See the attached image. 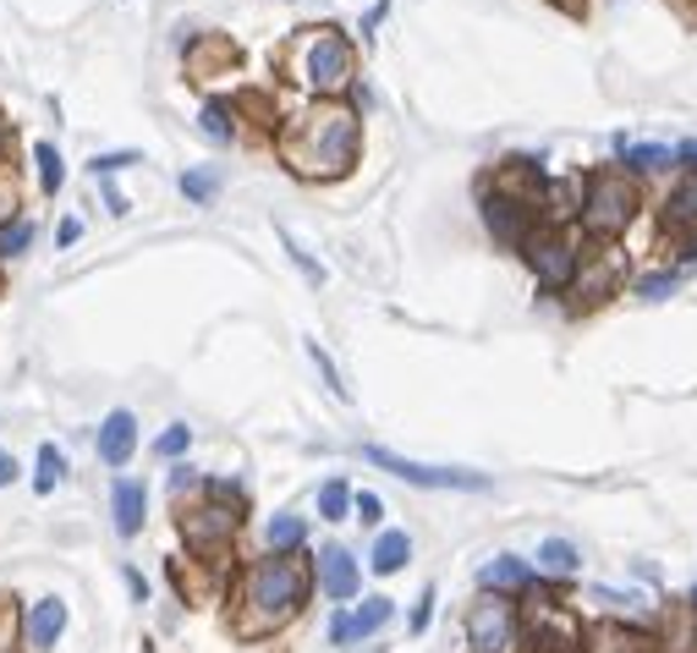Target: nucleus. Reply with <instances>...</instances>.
Returning <instances> with one entry per match:
<instances>
[{
    "label": "nucleus",
    "mask_w": 697,
    "mask_h": 653,
    "mask_svg": "<svg viewBox=\"0 0 697 653\" xmlns=\"http://www.w3.org/2000/svg\"><path fill=\"white\" fill-rule=\"evenodd\" d=\"M313 555H264V561H247L236 572V588H231V632L242 643H269L280 638L313 599Z\"/></svg>",
    "instance_id": "obj_1"
},
{
    "label": "nucleus",
    "mask_w": 697,
    "mask_h": 653,
    "mask_svg": "<svg viewBox=\"0 0 697 653\" xmlns=\"http://www.w3.org/2000/svg\"><path fill=\"white\" fill-rule=\"evenodd\" d=\"M357 143H363V132H357V115L346 110V104H319V110H308L286 137H280V154H286V165L297 170V176H346L352 170V159H357Z\"/></svg>",
    "instance_id": "obj_2"
},
{
    "label": "nucleus",
    "mask_w": 697,
    "mask_h": 653,
    "mask_svg": "<svg viewBox=\"0 0 697 653\" xmlns=\"http://www.w3.org/2000/svg\"><path fill=\"white\" fill-rule=\"evenodd\" d=\"M638 209H643V198H638V181L627 170H594L583 181V225H588V236L616 242L638 220Z\"/></svg>",
    "instance_id": "obj_3"
},
{
    "label": "nucleus",
    "mask_w": 697,
    "mask_h": 653,
    "mask_svg": "<svg viewBox=\"0 0 697 653\" xmlns=\"http://www.w3.org/2000/svg\"><path fill=\"white\" fill-rule=\"evenodd\" d=\"M583 643H588V627L539 577V588L528 594V610H522V649L528 653H583Z\"/></svg>",
    "instance_id": "obj_4"
},
{
    "label": "nucleus",
    "mask_w": 697,
    "mask_h": 653,
    "mask_svg": "<svg viewBox=\"0 0 697 653\" xmlns=\"http://www.w3.org/2000/svg\"><path fill=\"white\" fill-rule=\"evenodd\" d=\"M291 60H297V77H302L313 93H346V88H352V44H346V33H335V27H308V33L297 38Z\"/></svg>",
    "instance_id": "obj_5"
},
{
    "label": "nucleus",
    "mask_w": 697,
    "mask_h": 653,
    "mask_svg": "<svg viewBox=\"0 0 697 653\" xmlns=\"http://www.w3.org/2000/svg\"><path fill=\"white\" fill-rule=\"evenodd\" d=\"M467 653H528L522 649V605L506 594H478L462 616Z\"/></svg>",
    "instance_id": "obj_6"
},
{
    "label": "nucleus",
    "mask_w": 697,
    "mask_h": 653,
    "mask_svg": "<svg viewBox=\"0 0 697 653\" xmlns=\"http://www.w3.org/2000/svg\"><path fill=\"white\" fill-rule=\"evenodd\" d=\"M522 258H528V269H533L539 291H550V297H566V291L577 286L583 247H577V236H572V231H561V225H539V231L528 236Z\"/></svg>",
    "instance_id": "obj_7"
},
{
    "label": "nucleus",
    "mask_w": 697,
    "mask_h": 653,
    "mask_svg": "<svg viewBox=\"0 0 697 653\" xmlns=\"http://www.w3.org/2000/svg\"><path fill=\"white\" fill-rule=\"evenodd\" d=\"M363 462L412 484V489H456V495H484L489 489V473H473V467H434V462H412V456H396L385 445H363Z\"/></svg>",
    "instance_id": "obj_8"
},
{
    "label": "nucleus",
    "mask_w": 697,
    "mask_h": 653,
    "mask_svg": "<svg viewBox=\"0 0 697 653\" xmlns=\"http://www.w3.org/2000/svg\"><path fill=\"white\" fill-rule=\"evenodd\" d=\"M176 533H181V544H187L198 561H214V555H225V550L236 544V533H242V506H220V500L187 506V511L176 517Z\"/></svg>",
    "instance_id": "obj_9"
},
{
    "label": "nucleus",
    "mask_w": 697,
    "mask_h": 653,
    "mask_svg": "<svg viewBox=\"0 0 697 653\" xmlns=\"http://www.w3.org/2000/svg\"><path fill=\"white\" fill-rule=\"evenodd\" d=\"M313 583H319V594L330 605H352L363 594V566H357V555L346 544H324L313 555Z\"/></svg>",
    "instance_id": "obj_10"
},
{
    "label": "nucleus",
    "mask_w": 697,
    "mask_h": 653,
    "mask_svg": "<svg viewBox=\"0 0 697 653\" xmlns=\"http://www.w3.org/2000/svg\"><path fill=\"white\" fill-rule=\"evenodd\" d=\"M484 225L495 231L500 247H528V236L539 231V209L522 203V198H506V192H484Z\"/></svg>",
    "instance_id": "obj_11"
},
{
    "label": "nucleus",
    "mask_w": 697,
    "mask_h": 653,
    "mask_svg": "<svg viewBox=\"0 0 697 653\" xmlns=\"http://www.w3.org/2000/svg\"><path fill=\"white\" fill-rule=\"evenodd\" d=\"M583 653H665V638L649 632V627H638V621L605 616V621H588Z\"/></svg>",
    "instance_id": "obj_12"
},
{
    "label": "nucleus",
    "mask_w": 697,
    "mask_h": 653,
    "mask_svg": "<svg viewBox=\"0 0 697 653\" xmlns=\"http://www.w3.org/2000/svg\"><path fill=\"white\" fill-rule=\"evenodd\" d=\"M621 258L616 253H583V269H577V286L566 297H577V308H599L621 291Z\"/></svg>",
    "instance_id": "obj_13"
},
{
    "label": "nucleus",
    "mask_w": 697,
    "mask_h": 653,
    "mask_svg": "<svg viewBox=\"0 0 697 653\" xmlns=\"http://www.w3.org/2000/svg\"><path fill=\"white\" fill-rule=\"evenodd\" d=\"M533 588H539V572H533V561H522V555H495V561H484V572H478V594L528 599Z\"/></svg>",
    "instance_id": "obj_14"
},
{
    "label": "nucleus",
    "mask_w": 697,
    "mask_h": 653,
    "mask_svg": "<svg viewBox=\"0 0 697 653\" xmlns=\"http://www.w3.org/2000/svg\"><path fill=\"white\" fill-rule=\"evenodd\" d=\"M132 451H137V418H132L126 407H115V412L99 423V434H93V456H99L110 473H121V467L132 462Z\"/></svg>",
    "instance_id": "obj_15"
},
{
    "label": "nucleus",
    "mask_w": 697,
    "mask_h": 653,
    "mask_svg": "<svg viewBox=\"0 0 697 653\" xmlns=\"http://www.w3.org/2000/svg\"><path fill=\"white\" fill-rule=\"evenodd\" d=\"M60 638H66V605L55 594L33 599L27 616H22V643H27V653H55Z\"/></svg>",
    "instance_id": "obj_16"
},
{
    "label": "nucleus",
    "mask_w": 697,
    "mask_h": 653,
    "mask_svg": "<svg viewBox=\"0 0 697 653\" xmlns=\"http://www.w3.org/2000/svg\"><path fill=\"white\" fill-rule=\"evenodd\" d=\"M110 517H115L121 539H137L143 522H148V484L143 478H115L110 484Z\"/></svg>",
    "instance_id": "obj_17"
},
{
    "label": "nucleus",
    "mask_w": 697,
    "mask_h": 653,
    "mask_svg": "<svg viewBox=\"0 0 697 653\" xmlns=\"http://www.w3.org/2000/svg\"><path fill=\"white\" fill-rule=\"evenodd\" d=\"M412 566V533L407 528H385L379 539H374V550H368V572L374 577H396V572H407Z\"/></svg>",
    "instance_id": "obj_18"
},
{
    "label": "nucleus",
    "mask_w": 697,
    "mask_h": 653,
    "mask_svg": "<svg viewBox=\"0 0 697 653\" xmlns=\"http://www.w3.org/2000/svg\"><path fill=\"white\" fill-rule=\"evenodd\" d=\"M533 572H539L544 583H572V577L583 572V550H577L572 539H544L539 555H533Z\"/></svg>",
    "instance_id": "obj_19"
},
{
    "label": "nucleus",
    "mask_w": 697,
    "mask_h": 653,
    "mask_svg": "<svg viewBox=\"0 0 697 653\" xmlns=\"http://www.w3.org/2000/svg\"><path fill=\"white\" fill-rule=\"evenodd\" d=\"M302 544H308V517L275 511L264 522V555H302Z\"/></svg>",
    "instance_id": "obj_20"
},
{
    "label": "nucleus",
    "mask_w": 697,
    "mask_h": 653,
    "mask_svg": "<svg viewBox=\"0 0 697 653\" xmlns=\"http://www.w3.org/2000/svg\"><path fill=\"white\" fill-rule=\"evenodd\" d=\"M665 231L697 236V170H687V176L676 181V192L665 198Z\"/></svg>",
    "instance_id": "obj_21"
},
{
    "label": "nucleus",
    "mask_w": 697,
    "mask_h": 653,
    "mask_svg": "<svg viewBox=\"0 0 697 653\" xmlns=\"http://www.w3.org/2000/svg\"><path fill=\"white\" fill-rule=\"evenodd\" d=\"M396 621V599H385V594H368L357 610H352V643H374L385 627Z\"/></svg>",
    "instance_id": "obj_22"
},
{
    "label": "nucleus",
    "mask_w": 697,
    "mask_h": 653,
    "mask_svg": "<svg viewBox=\"0 0 697 653\" xmlns=\"http://www.w3.org/2000/svg\"><path fill=\"white\" fill-rule=\"evenodd\" d=\"M682 154L665 148V143H621V165L638 170V176H654V170H671Z\"/></svg>",
    "instance_id": "obj_23"
},
{
    "label": "nucleus",
    "mask_w": 697,
    "mask_h": 653,
    "mask_svg": "<svg viewBox=\"0 0 697 653\" xmlns=\"http://www.w3.org/2000/svg\"><path fill=\"white\" fill-rule=\"evenodd\" d=\"M352 500H357V489H346V478H324L319 484V522H346Z\"/></svg>",
    "instance_id": "obj_24"
},
{
    "label": "nucleus",
    "mask_w": 697,
    "mask_h": 653,
    "mask_svg": "<svg viewBox=\"0 0 697 653\" xmlns=\"http://www.w3.org/2000/svg\"><path fill=\"white\" fill-rule=\"evenodd\" d=\"M198 132H203L209 143H231V137H236V115H231V104L209 99V104H203V115H198Z\"/></svg>",
    "instance_id": "obj_25"
},
{
    "label": "nucleus",
    "mask_w": 697,
    "mask_h": 653,
    "mask_svg": "<svg viewBox=\"0 0 697 653\" xmlns=\"http://www.w3.org/2000/svg\"><path fill=\"white\" fill-rule=\"evenodd\" d=\"M308 357H313V368H319V379H324V390L335 396V401H352V390H346V379H341V368H335V357L319 346V341H308Z\"/></svg>",
    "instance_id": "obj_26"
},
{
    "label": "nucleus",
    "mask_w": 697,
    "mask_h": 653,
    "mask_svg": "<svg viewBox=\"0 0 697 653\" xmlns=\"http://www.w3.org/2000/svg\"><path fill=\"white\" fill-rule=\"evenodd\" d=\"M33 159H38V181H44V192H60V181H66V159H60V148H55V143H38Z\"/></svg>",
    "instance_id": "obj_27"
},
{
    "label": "nucleus",
    "mask_w": 697,
    "mask_h": 653,
    "mask_svg": "<svg viewBox=\"0 0 697 653\" xmlns=\"http://www.w3.org/2000/svg\"><path fill=\"white\" fill-rule=\"evenodd\" d=\"M60 478H66V456H60L55 445H38V473H33V489H38V495H49Z\"/></svg>",
    "instance_id": "obj_28"
},
{
    "label": "nucleus",
    "mask_w": 697,
    "mask_h": 653,
    "mask_svg": "<svg viewBox=\"0 0 697 653\" xmlns=\"http://www.w3.org/2000/svg\"><path fill=\"white\" fill-rule=\"evenodd\" d=\"M676 286H682V269H654V275L638 280V297L643 302H665V297H676Z\"/></svg>",
    "instance_id": "obj_29"
},
{
    "label": "nucleus",
    "mask_w": 697,
    "mask_h": 653,
    "mask_svg": "<svg viewBox=\"0 0 697 653\" xmlns=\"http://www.w3.org/2000/svg\"><path fill=\"white\" fill-rule=\"evenodd\" d=\"M187 445H192V429H187V423H170V429L154 440V456H159V462H181Z\"/></svg>",
    "instance_id": "obj_30"
},
{
    "label": "nucleus",
    "mask_w": 697,
    "mask_h": 653,
    "mask_svg": "<svg viewBox=\"0 0 697 653\" xmlns=\"http://www.w3.org/2000/svg\"><path fill=\"white\" fill-rule=\"evenodd\" d=\"M22 643V616H16V599L0 594V653H16Z\"/></svg>",
    "instance_id": "obj_31"
},
{
    "label": "nucleus",
    "mask_w": 697,
    "mask_h": 653,
    "mask_svg": "<svg viewBox=\"0 0 697 653\" xmlns=\"http://www.w3.org/2000/svg\"><path fill=\"white\" fill-rule=\"evenodd\" d=\"M27 242H33V225H27V220H11V225H0V258H16V253H27Z\"/></svg>",
    "instance_id": "obj_32"
},
{
    "label": "nucleus",
    "mask_w": 697,
    "mask_h": 653,
    "mask_svg": "<svg viewBox=\"0 0 697 653\" xmlns=\"http://www.w3.org/2000/svg\"><path fill=\"white\" fill-rule=\"evenodd\" d=\"M214 187H220V176H214V170H187V176H181V192H187L192 203H209V198H214Z\"/></svg>",
    "instance_id": "obj_33"
},
{
    "label": "nucleus",
    "mask_w": 697,
    "mask_h": 653,
    "mask_svg": "<svg viewBox=\"0 0 697 653\" xmlns=\"http://www.w3.org/2000/svg\"><path fill=\"white\" fill-rule=\"evenodd\" d=\"M352 517H357L363 528H379V522H385V500H379L374 489H357V500H352Z\"/></svg>",
    "instance_id": "obj_34"
},
{
    "label": "nucleus",
    "mask_w": 697,
    "mask_h": 653,
    "mask_svg": "<svg viewBox=\"0 0 697 653\" xmlns=\"http://www.w3.org/2000/svg\"><path fill=\"white\" fill-rule=\"evenodd\" d=\"M434 605H440V594H434V588H423V594H418V605H412V616H407V632H412V638H423V632H429Z\"/></svg>",
    "instance_id": "obj_35"
},
{
    "label": "nucleus",
    "mask_w": 697,
    "mask_h": 653,
    "mask_svg": "<svg viewBox=\"0 0 697 653\" xmlns=\"http://www.w3.org/2000/svg\"><path fill=\"white\" fill-rule=\"evenodd\" d=\"M198 489H203V473L187 467V462H176V467H170V495L181 500V495H198Z\"/></svg>",
    "instance_id": "obj_36"
},
{
    "label": "nucleus",
    "mask_w": 697,
    "mask_h": 653,
    "mask_svg": "<svg viewBox=\"0 0 697 653\" xmlns=\"http://www.w3.org/2000/svg\"><path fill=\"white\" fill-rule=\"evenodd\" d=\"M203 500H220V506H242V484H236V478H203Z\"/></svg>",
    "instance_id": "obj_37"
},
{
    "label": "nucleus",
    "mask_w": 697,
    "mask_h": 653,
    "mask_svg": "<svg viewBox=\"0 0 697 653\" xmlns=\"http://www.w3.org/2000/svg\"><path fill=\"white\" fill-rule=\"evenodd\" d=\"M280 242H286V253H291V264H297V269H302V275H308L313 286H324V269H319V264H313V258H308V253L297 247V236H291V231H280Z\"/></svg>",
    "instance_id": "obj_38"
},
{
    "label": "nucleus",
    "mask_w": 697,
    "mask_h": 653,
    "mask_svg": "<svg viewBox=\"0 0 697 653\" xmlns=\"http://www.w3.org/2000/svg\"><path fill=\"white\" fill-rule=\"evenodd\" d=\"M121 165H137V154H93V165H88V170H93V181H110Z\"/></svg>",
    "instance_id": "obj_39"
},
{
    "label": "nucleus",
    "mask_w": 697,
    "mask_h": 653,
    "mask_svg": "<svg viewBox=\"0 0 697 653\" xmlns=\"http://www.w3.org/2000/svg\"><path fill=\"white\" fill-rule=\"evenodd\" d=\"M330 649H352V610L330 616Z\"/></svg>",
    "instance_id": "obj_40"
},
{
    "label": "nucleus",
    "mask_w": 697,
    "mask_h": 653,
    "mask_svg": "<svg viewBox=\"0 0 697 653\" xmlns=\"http://www.w3.org/2000/svg\"><path fill=\"white\" fill-rule=\"evenodd\" d=\"M11 209H16V181L0 170V225H11Z\"/></svg>",
    "instance_id": "obj_41"
},
{
    "label": "nucleus",
    "mask_w": 697,
    "mask_h": 653,
    "mask_svg": "<svg viewBox=\"0 0 697 653\" xmlns=\"http://www.w3.org/2000/svg\"><path fill=\"white\" fill-rule=\"evenodd\" d=\"M11 484H16V456L0 445V489H11Z\"/></svg>",
    "instance_id": "obj_42"
},
{
    "label": "nucleus",
    "mask_w": 697,
    "mask_h": 653,
    "mask_svg": "<svg viewBox=\"0 0 697 653\" xmlns=\"http://www.w3.org/2000/svg\"><path fill=\"white\" fill-rule=\"evenodd\" d=\"M121 577H126V588H132V599L143 605V599H148V583H143V572H132V566H126Z\"/></svg>",
    "instance_id": "obj_43"
},
{
    "label": "nucleus",
    "mask_w": 697,
    "mask_h": 653,
    "mask_svg": "<svg viewBox=\"0 0 697 653\" xmlns=\"http://www.w3.org/2000/svg\"><path fill=\"white\" fill-rule=\"evenodd\" d=\"M104 209H110V214H126V198H121L110 181H104Z\"/></svg>",
    "instance_id": "obj_44"
},
{
    "label": "nucleus",
    "mask_w": 697,
    "mask_h": 653,
    "mask_svg": "<svg viewBox=\"0 0 697 653\" xmlns=\"http://www.w3.org/2000/svg\"><path fill=\"white\" fill-rule=\"evenodd\" d=\"M77 236H82V225H77V220H60V247H71Z\"/></svg>",
    "instance_id": "obj_45"
},
{
    "label": "nucleus",
    "mask_w": 697,
    "mask_h": 653,
    "mask_svg": "<svg viewBox=\"0 0 697 653\" xmlns=\"http://www.w3.org/2000/svg\"><path fill=\"white\" fill-rule=\"evenodd\" d=\"M676 154H682V159H687V165L697 170V143H687V148H676Z\"/></svg>",
    "instance_id": "obj_46"
},
{
    "label": "nucleus",
    "mask_w": 697,
    "mask_h": 653,
    "mask_svg": "<svg viewBox=\"0 0 697 653\" xmlns=\"http://www.w3.org/2000/svg\"><path fill=\"white\" fill-rule=\"evenodd\" d=\"M687 616H693V621H697V588H693V594H687Z\"/></svg>",
    "instance_id": "obj_47"
},
{
    "label": "nucleus",
    "mask_w": 697,
    "mask_h": 653,
    "mask_svg": "<svg viewBox=\"0 0 697 653\" xmlns=\"http://www.w3.org/2000/svg\"><path fill=\"white\" fill-rule=\"evenodd\" d=\"M0 143H5V121H0Z\"/></svg>",
    "instance_id": "obj_48"
},
{
    "label": "nucleus",
    "mask_w": 697,
    "mask_h": 653,
    "mask_svg": "<svg viewBox=\"0 0 697 653\" xmlns=\"http://www.w3.org/2000/svg\"><path fill=\"white\" fill-rule=\"evenodd\" d=\"M363 653H385V649H363Z\"/></svg>",
    "instance_id": "obj_49"
},
{
    "label": "nucleus",
    "mask_w": 697,
    "mask_h": 653,
    "mask_svg": "<svg viewBox=\"0 0 697 653\" xmlns=\"http://www.w3.org/2000/svg\"><path fill=\"white\" fill-rule=\"evenodd\" d=\"M561 5H577V0H561Z\"/></svg>",
    "instance_id": "obj_50"
}]
</instances>
